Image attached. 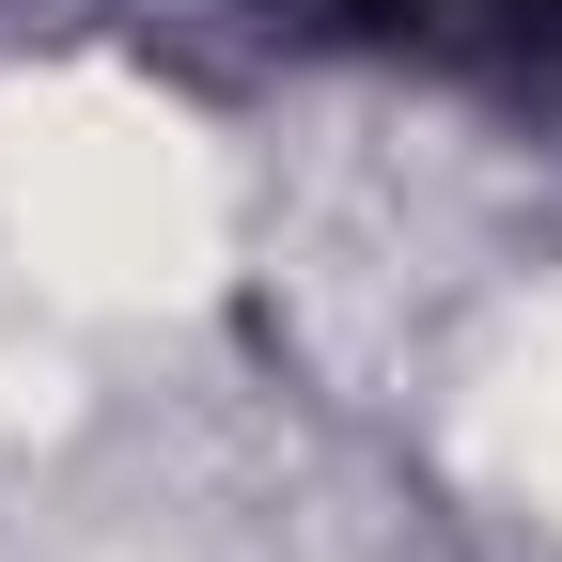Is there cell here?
Segmentation results:
<instances>
[{
    "label": "cell",
    "instance_id": "6da1fadb",
    "mask_svg": "<svg viewBox=\"0 0 562 562\" xmlns=\"http://www.w3.org/2000/svg\"><path fill=\"white\" fill-rule=\"evenodd\" d=\"M313 16H344V32H453V16H484L501 47H562V0H313Z\"/></svg>",
    "mask_w": 562,
    "mask_h": 562
}]
</instances>
